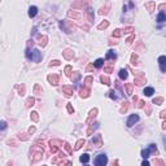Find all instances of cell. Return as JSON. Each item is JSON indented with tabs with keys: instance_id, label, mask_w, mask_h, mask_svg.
Wrapping results in <instances>:
<instances>
[{
	"instance_id": "36",
	"label": "cell",
	"mask_w": 166,
	"mask_h": 166,
	"mask_svg": "<svg viewBox=\"0 0 166 166\" xmlns=\"http://www.w3.org/2000/svg\"><path fill=\"white\" fill-rule=\"evenodd\" d=\"M79 78H81V74H79L78 71H75V73H74L73 75H71V81H73V82H77Z\"/></svg>"
},
{
	"instance_id": "11",
	"label": "cell",
	"mask_w": 166,
	"mask_h": 166,
	"mask_svg": "<svg viewBox=\"0 0 166 166\" xmlns=\"http://www.w3.org/2000/svg\"><path fill=\"white\" fill-rule=\"evenodd\" d=\"M62 91H64V93H65L66 96H71V95H73V87H70V86H64Z\"/></svg>"
},
{
	"instance_id": "53",
	"label": "cell",
	"mask_w": 166,
	"mask_h": 166,
	"mask_svg": "<svg viewBox=\"0 0 166 166\" xmlns=\"http://www.w3.org/2000/svg\"><path fill=\"white\" fill-rule=\"evenodd\" d=\"M25 135H26V134H20V136H18V138L22 139V140H27V136H25Z\"/></svg>"
},
{
	"instance_id": "8",
	"label": "cell",
	"mask_w": 166,
	"mask_h": 166,
	"mask_svg": "<svg viewBox=\"0 0 166 166\" xmlns=\"http://www.w3.org/2000/svg\"><path fill=\"white\" fill-rule=\"evenodd\" d=\"M158 64H160V69H161L162 73L166 71V68H165V64H166V57L165 56H160L158 59Z\"/></svg>"
},
{
	"instance_id": "18",
	"label": "cell",
	"mask_w": 166,
	"mask_h": 166,
	"mask_svg": "<svg viewBox=\"0 0 166 166\" xmlns=\"http://www.w3.org/2000/svg\"><path fill=\"white\" fill-rule=\"evenodd\" d=\"M124 88H126V95H132V83H124Z\"/></svg>"
},
{
	"instance_id": "33",
	"label": "cell",
	"mask_w": 166,
	"mask_h": 166,
	"mask_svg": "<svg viewBox=\"0 0 166 166\" xmlns=\"http://www.w3.org/2000/svg\"><path fill=\"white\" fill-rule=\"evenodd\" d=\"M127 109H129V103H127V101H124V103H123V105H122V108H121V110H120V112H121V113H122V114H123V113H126V112H127Z\"/></svg>"
},
{
	"instance_id": "16",
	"label": "cell",
	"mask_w": 166,
	"mask_h": 166,
	"mask_svg": "<svg viewBox=\"0 0 166 166\" xmlns=\"http://www.w3.org/2000/svg\"><path fill=\"white\" fill-rule=\"evenodd\" d=\"M145 8L149 10V12H153L154 8H156V3H154V1H148V3H145Z\"/></svg>"
},
{
	"instance_id": "40",
	"label": "cell",
	"mask_w": 166,
	"mask_h": 166,
	"mask_svg": "<svg viewBox=\"0 0 166 166\" xmlns=\"http://www.w3.org/2000/svg\"><path fill=\"white\" fill-rule=\"evenodd\" d=\"M64 147H65V149L68 151V153H69V154L73 153V149H71V147H70V144H69V143H65V145H64Z\"/></svg>"
},
{
	"instance_id": "51",
	"label": "cell",
	"mask_w": 166,
	"mask_h": 166,
	"mask_svg": "<svg viewBox=\"0 0 166 166\" xmlns=\"http://www.w3.org/2000/svg\"><path fill=\"white\" fill-rule=\"evenodd\" d=\"M70 165H71L70 161H64V162H61V164H60V166H70Z\"/></svg>"
},
{
	"instance_id": "12",
	"label": "cell",
	"mask_w": 166,
	"mask_h": 166,
	"mask_svg": "<svg viewBox=\"0 0 166 166\" xmlns=\"http://www.w3.org/2000/svg\"><path fill=\"white\" fill-rule=\"evenodd\" d=\"M68 17H70V18H74V20H79L81 18V13H78V12H71V10H69L68 12Z\"/></svg>"
},
{
	"instance_id": "57",
	"label": "cell",
	"mask_w": 166,
	"mask_h": 166,
	"mask_svg": "<svg viewBox=\"0 0 166 166\" xmlns=\"http://www.w3.org/2000/svg\"><path fill=\"white\" fill-rule=\"evenodd\" d=\"M92 132H93V129H92V127L87 130V135H91V134H92Z\"/></svg>"
},
{
	"instance_id": "6",
	"label": "cell",
	"mask_w": 166,
	"mask_h": 166,
	"mask_svg": "<svg viewBox=\"0 0 166 166\" xmlns=\"http://www.w3.org/2000/svg\"><path fill=\"white\" fill-rule=\"evenodd\" d=\"M62 55H64V57H65L66 60H71V59H73V56H74V52H73V49L66 48L65 51L62 52Z\"/></svg>"
},
{
	"instance_id": "4",
	"label": "cell",
	"mask_w": 166,
	"mask_h": 166,
	"mask_svg": "<svg viewBox=\"0 0 166 166\" xmlns=\"http://www.w3.org/2000/svg\"><path fill=\"white\" fill-rule=\"evenodd\" d=\"M138 121H139V115H138V114H131V115L129 117V120H127V123H126V124H127L129 127H132L135 123L138 122Z\"/></svg>"
},
{
	"instance_id": "52",
	"label": "cell",
	"mask_w": 166,
	"mask_h": 166,
	"mask_svg": "<svg viewBox=\"0 0 166 166\" xmlns=\"http://www.w3.org/2000/svg\"><path fill=\"white\" fill-rule=\"evenodd\" d=\"M93 68H95V66H93V64H88V66H87V71H92V70H93Z\"/></svg>"
},
{
	"instance_id": "58",
	"label": "cell",
	"mask_w": 166,
	"mask_h": 166,
	"mask_svg": "<svg viewBox=\"0 0 166 166\" xmlns=\"http://www.w3.org/2000/svg\"><path fill=\"white\" fill-rule=\"evenodd\" d=\"M142 166H151V165H149L148 161H143V162H142Z\"/></svg>"
},
{
	"instance_id": "61",
	"label": "cell",
	"mask_w": 166,
	"mask_h": 166,
	"mask_svg": "<svg viewBox=\"0 0 166 166\" xmlns=\"http://www.w3.org/2000/svg\"><path fill=\"white\" fill-rule=\"evenodd\" d=\"M162 129H164V130L166 129V122H162Z\"/></svg>"
},
{
	"instance_id": "31",
	"label": "cell",
	"mask_w": 166,
	"mask_h": 166,
	"mask_svg": "<svg viewBox=\"0 0 166 166\" xmlns=\"http://www.w3.org/2000/svg\"><path fill=\"white\" fill-rule=\"evenodd\" d=\"M162 103H164V97H162V96H160V97H156V99H153V104H156V105H161Z\"/></svg>"
},
{
	"instance_id": "21",
	"label": "cell",
	"mask_w": 166,
	"mask_h": 166,
	"mask_svg": "<svg viewBox=\"0 0 166 166\" xmlns=\"http://www.w3.org/2000/svg\"><path fill=\"white\" fill-rule=\"evenodd\" d=\"M87 7V3L86 1H77V3H73V8H84Z\"/></svg>"
},
{
	"instance_id": "56",
	"label": "cell",
	"mask_w": 166,
	"mask_h": 166,
	"mask_svg": "<svg viewBox=\"0 0 166 166\" xmlns=\"http://www.w3.org/2000/svg\"><path fill=\"white\" fill-rule=\"evenodd\" d=\"M117 43H118V42H115V40H113V39H110V40H109V44H110V46H113V44L115 46Z\"/></svg>"
},
{
	"instance_id": "38",
	"label": "cell",
	"mask_w": 166,
	"mask_h": 166,
	"mask_svg": "<svg viewBox=\"0 0 166 166\" xmlns=\"http://www.w3.org/2000/svg\"><path fill=\"white\" fill-rule=\"evenodd\" d=\"M47 40H48V38H47V37H42L39 44H40L42 47H46V46H47Z\"/></svg>"
},
{
	"instance_id": "1",
	"label": "cell",
	"mask_w": 166,
	"mask_h": 166,
	"mask_svg": "<svg viewBox=\"0 0 166 166\" xmlns=\"http://www.w3.org/2000/svg\"><path fill=\"white\" fill-rule=\"evenodd\" d=\"M26 57L29 60H31V61H34V62H40L42 59H43V55H42V52H39L38 49L30 51V48H27L26 49Z\"/></svg>"
},
{
	"instance_id": "55",
	"label": "cell",
	"mask_w": 166,
	"mask_h": 166,
	"mask_svg": "<svg viewBox=\"0 0 166 166\" xmlns=\"http://www.w3.org/2000/svg\"><path fill=\"white\" fill-rule=\"evenodd\" d=\"M35 132V127H30L29 129V134H34Z\"/></svg>"
},
{
	"instance_id": "35",
	"label": "cell",
	"mask_w": 166,
	"mask_h": 166,
	"mask_svg": "<svg viewBox=\"0 0 166 166\" xmlns=\"http://www.w3.org/2000/svg\"><path fill=\"white\" fill-rule=\"evenodd\" d=\"M135 31V29L132 26H129V27H124V30L122 31V34H130V32Z\"/></svg>"
},
{
	"instance_id": "46",
	"label": "cell",
	"mask_w": 166,
	"mask_h": 166,
	"mask_svg": "<svg viewBox=\"0 0 166 166\" xmlns=\"http://www.w3.org/2000/svg\"><path fill=\"white\" fill-rule=\"evenodd\" d=\"M66 108H68V112L70 113V114H73V113H74V108L71 106V104H70V103H68V105H66Z\"/></svg>"
},
{
	"instance_id": "10",
	"label": "cell",
	"mask_w": 166,
	"mask_h": 166,
	"mask_svg": "<svg viewBox=\"0 0 166 166\" xmlns=\"http://www.w3.org/2000/svg\"><path fill=\"white\" fill-rule=\"evenodd\" d=\"M147 149H148V152H149V153H153V154H156V156H158V151H157V147H156V144H149Z\"/></svg>"
},
{
	"instance_id": "9",
	"label": "cell",
	"mask_w": 166,
	"mask_h": 166,
	"mask_svg": "<svg viewBox=\"0 0 166 166\" xmlns=\"http://www.w3.org/2000/svg\"><path fill=\"white\" fill-rule=\"evenodd\" d=\"M105 59H106V60H115V59H117V53H115L113 49H110V51L106 52V56H105Z\"/></svg>"
},
{
	"instance_id": "44",
	"label": "cell",
	"mask_w": 166,
	"mask_h": 166,
	"mask_svg": "<svg viewBox=\"0 0 166 166\" xmlns=\"http://www.w3.org/2000/svg\"><path fill=\"white\" fill-rule=\"evenodd\" d=\"M149 154H151V153L148 152V149H143V151H142V156L144 157V158H148Z\"/></svg>"
},
{
	"instance_id": "48",
	"label": "cell",
	"mask_w": 166,
	"mask_h": 166,
	"mask_svg": "<svg viewBox=\"0 0 166 166\" xmlns=\"http://www.w3.org/2000/svg\"><path fill=\"white\" fill-rule=\"evenodd\" d=\"M60 65V61L59 60H53V61L49 62V66H59Z\"/></svg>"
},
{
	"instance_id": "62",
	"label": "cell",
	"mask_w": 166,
	"mask_h": 166,
	"mask_svg": "<svg viewBox=\"0 0 166 166\" xmlns=\"http://www.w3.org/2000/svg\"><path fill=\"white\" fill-rule=\"evenodd\" d=\"M84 166H88V165H84Z\"/></svg>"
},
{
	"instance_id": "14",
	"label": "cell",
	"mask_w": 166,
	"mask_h": 166,
	"mask_svg": "<svg viewBox=\"0 0 166 166\" xmlns=\"http://www.w3.org/2000/svg\"><path fill=\"white\" fill-rule=\"evenodd\" d=\"M96 114H97V109L95 108V109H92V110L90 112V117H88V120L86 121V122H87V123H91V122H92V118H95Z\"/></svg>"
},
{
	"instance_id": "13",
	"label": "cell",
	"mask_w": 166,
	"mask_h": 166,
	"mask_svg": "<svg viewBox=\"0 0 166 166\" xmlns=\"http://www.w3.org/2000/svg\"><path fill=\"white\" fill-rule=\"evenodd\" d=\"M37 14H38V8L35 7V5L30 7V8H29V16H30V17L32 18V17H35Z\"/></svg>"
},
{
	"instance_id": "29",
	"label": "cell",
	"mask_w": 166,
	"mask_h": 166,
	"mask_svg": "<svg viewBox=\"0 0 166 166\" xmlns=\"http://www.w3.org/2000/svg\"><path fill=\"white\" fill-rule=\"evenodd\" d=\"M34 103H35V99H34V97H29V99L26 100V108L32 106V105H34Z\"/></svg>"
},
{
	"instance_id": "27",
	"label": "cell",
	"mask_w": 166,
	"mask_h": 166,
	"mask_svg": "<svg viewBox=\"0 0 166 166\" xmlns=\"http://www.w3.org/2000/svg\"><path fill=\"white\" fill-rule=\"evenodd\" d=\"M109 5H106V7H103V8H100V10H99V14H101V16H105V14H108V12H109Z\"/></svg>"
},
{
	"instance_id": "45",
	"label": "cell",
	"mask_w": 166,
	"mask_h": 166,
	"mask_svg": "<svg viewBox=\"0 0 166 166\" xmlns=\"http://www.w3.org/2000/svg\"><path fill=\"white\" fill-rule=\"evenodd\" d=\"M8 127V124L5 121H0V130H5Z\"/></svg>"
},
{
	"instance_id": "60",
	"label": "cell",
	"mask_w": 166,
	"mask_h": 166,
	"mask_svg": "<svg viewBox=\"0 0 166 166\" xmlns=\"http://www.w3.org/2000/svg\"><path fill=\"white\" fill-rule=\"evenodd\" d=\"M113 166H118V160H115V161H113Z\"/></svg>"
},
{
	"instance_id": "49",
	"label": "cell",
	"mask_w": 166,
	"mask_h": 166,
	"mask_svg": "<svg viewBox=\"0 0 166 166\" xmlns=\"http://www.w3.org/2000/svg\"><path fill=\"white\" fill-rule=\"evenodd\" d=\"M104 70H105V73H112V71H113V66H112V65H110V66H106Z\"/></svg>"
},
{
	"instance_id": "41",
	"label": "cell",
	"mask_w": 166,
	"mask_h": 166,
	"mask_svg": "<svg viewBox=\"0 0 166 166\" xmlns=\"http://www.w3.org/2000/svg\"><path fill=\"white\" fill-rule=\"evenodd\" d=\"M65 74H66L68 77L71 75V66H70V65H68V66L65 68Z\"/></svg>"
},
{
	"instance_id": "19",
	"label": "cell",
	"mask_w": 166,
	"mask_h": 166,
	"mask_svg": "<svg viewBox=\"0 0 166 166\" xmlns=\"http://www.w3.org/2000/svg\"><path fill=\"white\" fill-rule=\"evenodd\" d=\"M154 93V88L153 87H145L144 88V95L145 96H152Z\"/></svg>"
},
{
	"instance_id": "32",
	"label": "cell",
	"mask_w": 166,
	"mask_h": 166,
	"mask_svg": "<svg viewBox=\"0 0 166 166\" xmlns=\"http://www.w3.org/2000/svg\"><path fill=\"white\" fill-rule=\"evenodd\" d=\"M16 88L18 90V92H20V95L22 96V95H25V86L23 84H18V86H16Z\"/></svg>"
},
{
	"instance_id": "22",
	"label": "cell",
	"mask_w": 166,
	"mask_h": 166,
	"mask_svg": "<svg viewBox=\"0 0 166 166\" xmlns=\"http://www.w3.org/2000/svg\"><path fill=\"white\" fill-rule=\"evenodd\" d=\"M86 144V142H84V139H79L78 142H77V144H75V147H74V149L75 151H78V149H81L83 145Z\"/></svg>"
},
{
	"instance_id": "7",
	"label": "cell",
	"mask_w": 166,
	"mask_h": 166,
	"mask_svg": "<svg viewBox=\"0 0 166 166\" xmlns=\"http://www.w3.org/2000/svg\"><path fill=\"white\" fill-rule=\"evenodd\" d=\"M92 144L96 145V147H103V140H101V135H96L95 138L92 139Z\"/></svg>"
},
{
	"instance_id": "43",
	"label": "cell",
	"mask_w": 166,
	"mask_h": 166,
	"mask_svg": "<svg viewBox=\"0 0 166 166\" xmlns=\"http://www.w3.org/2000/svg\"><path fill=\"white\" fill-rule=\"evenodd\" d=\"M87 16H88V20L90 21H93V13L91 9H87Z\"/></svg>"
},
{
	"instance_id": "5",
	"label": "cell",
	"mask_w": 166,
	"mask_h": 166,
	"mask_svg": "<svg viewBox=\"0 0 166 166\" xmlns=\"http://www.w3.org/2000/svg\"><path fill=\"white\" fill-rule=\"evenodd\" d=\"M47 79H48V82L53 86H56L57 83H59V75H57V74H51V75L47 77Z\"/></svg>"
},
{
	"instance_id": "26",
	"label": "cell",
	"mask_w": 166,
	"mask_h": 166,
	"mask_svg": "<svg viewBox=\"0 0 166 166\" xmlns=\"http://www.w3.org/2000/svg\"><path fill=\"white\" fill-rule=\"evenodd\" d=\"M100 81H101V83H104V84H108V86L110 84V79H109V77H106V75H101Z\"/></svg>"
},
{
	"instance_id": "42",
	"label": "cell",
	"mask_w": 166,
	"mask_h": 166,
	"mask_svg": "<svg viewBox=\"0 0 166 166\" xmlns=\"http://www.w3.org/2000/svg\"><path fill=\"white\" fill-rule=\"evenodd\" d=\"M34 92L37 93V95H40V93H42V90H40V86H39V84H35V87H34Z\"/></svg>"
},
{
	"instance_id": "17",
	"label": "cell",
	"mask_w": 166,
	"mask_h": 166,
	"mask_svg": "<svg viewBox=\"0 0 166 166\" xmlns=\"http://www.w3.org/2000/svg\"><path fill=\"white\" fill-rule=\"evenodd\" d=\"M165 21H166V16L161 10V12L158 13V16H157V22H158V23H162V22H165Z\"/></svg>"
},
{
	"instance_id": "34",
	"label": "cell",
	"mask_w": 166,
	"mask_h": 166,
	"mask_svg": "<svg viewBox=\"0 0 166 166\" xmlns=\"http://www.w3.org/2000/svg\"><path fill=\"white\" fill-rule=\"evenodd\" d=\"M30 117H31V120L34 121V122H38V121H39V115H38L37 112H31V115H30Z\"/></svg>"
},
{
	"instance_id": "23",
	"label": "cell",
	"mask_w": 166,
	"mask_h": 166,
	"mask_svg": "<svg viewBox=\"0 0 166 166\" xmlns=\"http://www.w3.org/2000/svg\"><path fill=\"white\" fill-rule=\"evenodd\" d=\"M79 160H81L82 164H87V162L90 161V156H88L87 153H84V154H82V156L79 157Z\"/></svg>"
},
{
	"instance_id": "24",
	"label": "cell",
	"mask_w": 166,
	"mask_h": 166,
	"mask_svg": "<svg viewBox=\"0 0 166 166\" xmlns=\"http://www.w3.org/2000/svg\"><path fill=\"white\" fill-rule=\"evenodd\" d=\"M108 26H109V21L104 20V21H103V22H101V23L97 26V29H99V30H104V29H106Z\"/></svg>"
},
{
	"instance_id": "39",
	"label": "cell",
	"mask_w": 166,
	"mask_h": 166,
	"mask_svg": "<svg viewBox=\"0 0 166 166\" xmlns=\"http://www.w3.org/2000/svg\"><path fill=\"white\" fill-rule=\"evenodd\" d=\"M121 35H122V30L117 29V30H114V31H113V37H115V38H120Z\"/></svg>"
},
{
	"instance_id": "25",
	"label": "cell",
	"mask_w": 166,
	"mask_h": 166,
	"mask_svg": "<svg viewBox=\"0 0 166 166\" xmlns=\"http://www.w3.org/2000/svg\"><path fill=\"white\" fill-rule=\"evenodd\" d=\"M127 77H129L127 70H126V69H121V70H120V78L121 79H126Z\"/></svg>"
},
{
	"instance_id": "59",
	"label": "cell",
	"mask_w": 166,
	"mask_h": 166,
	"mask_svg": "<svg viewBox=\"0 0 166 166\" xmlns=\"http://www.w3.org/2000/svg\"><path fill=\"white\" fill-rule=\"evenodd\" d=\"M165 115H166V110H162V112H161V118H162V120L165 118Z\"/></svg>"
},
{
	"instance_id": "30",
	"label": "cell",
	"mask_w": 166,
	"mask_h": 166,
	"mask_svg": "<svg viewBox=\"0 0 166 166\" xmlns=\"http://www.w3.org/2000/svg\"><path fill=\"white\" fill-rule=\"evenodd\" d=\"M153 164L156 165V166H165V162H164V160H161V158H154Z\"/></svg>"
},
{
	"instance_id": "3",
	"label": "cell",
	"mask_w": 166,
	"mask_h": 166,
	"mask_svg": "<svg viewBox=\"0 0 166 166\" xmlns=\"http://www.w3.org/2000/svg\"><path fill=\"white\" fill-rule=\"evenodd\" d=\"M134 75H135V83H136L138 86H143L144 83H147V78H145V75L142 73V71L134 73Z\"/></svg>"
},
{
	"instance_id": "50",
	"label": "cell",
	"mask_w": 166,
	"mask_h": 166,
	"mask_svg": "<svg viewBox=\"0 0 166 166\" xmlns=\"http://www.w3.org/2000/svg\"><path fill=\"white\" fill-rule=\"evenodd\" d=\"M109 96H110L112 99H114V100L117 99V96H115V92H114V91H109Z\"/></svg>"
},
{
	"instance_id": "28",
	"label": "cell",
	"mask_w": 166,
	"mask_h": 166,
	"mask_svg": "<svg viewBox=\"0 0 166 166\" xmlns=\"http://www.w3.org/2000/svg\"><path fill=\"white\" fill-rule=\"evenodd\" d=\"M103 65H104V60L103 59H97L95 61V64H93V66H95V68H101Z\"/></svg>"
},
{
	"instance_id": "15",
	"label": "cell",
	"mask_w": 166,
	"mask_h": 166,
	"mask_svg": "<svg viewBox=\"0 0 166 166\" xmlns=\"http://www.w3.org/2000/svg\"><path fill=\"white\" fill-rule=\"evenodd\" d=\"M79 95H81V97H88V96H90V90H87V88H81V90H79Z\"/></svg>"
},
{
	"instance_id": "2",
	"label": "cell",
	"mask_w": 166,
	"mask_h": 166,
	"mask_svg": "<svg viewBox=\"0 0 166 166\" xmlns=\"http://www.w3.org/2000/svg\"><path fill=\"white\" fill-rule=\"evenodd\" d=\"M93 162H95V166H105V165L108 164V157H106V154H105V153L97 154Z\"/></svg>"
},
{
	"instance_id": "54",
	"label": "cell",
	"mask_w": 166,
	"mask_h": 166,
	"mask_svg": "<svg viewBox=\"0 0 166 166\" xmlns=\"http://www.w3.org/2000/svg\"><path fill=\"white\" fill-rule=\"evenodd\" d=\"M144 104H145L144 101H142V100H140V101H139V105H138V106H139V108H144V106H145Z\"/></svg>"
},
{
	"instance_id": "37",
	"label": "cell",
	"mask_w": 166,
	"mask_h": 166,
	"mask_svg": "<svg viewBox=\"0 0 166 166\" xmlns=\"http://www.w3.org/2000/svg\"><path fill=\"white\" fill-rule=\"evenodd\" d=\"M131 64H132V65H138V56H136V53H132L131 55Z\"/></svg>"
},
{
	"instance_id": "20",
	"label": "cell",
	"mask_w": 166,
	"mask_h": 166,
	"mask_svg": "<svg viewBox=\"0 0 166 166\" xmlns=\"http://www.w3.org/2000/svg\"><path fill=\"white\" fill-rule=\"evenodd\" d=\"M92 77H87V78L84 79V88H87V90H90L91 87V83H92Z\"/></svg>"
},
{
	"instance_id": "47",
	"label": "cell",
	"mask_w": 166,
	"mask_h": 166,
	"mask_svg": "<svg viewBox=\"0 0 166 166\" xmlns=\"http://www.w3.org/2000/svg\"><path fill=\"white\" fill-rule=\"evenodd\" d=\"M134 39H135V34L130 35V37H129V38H127V39H126L127 44H131V43H132V40H134Z\"/></svg>"
}]
</instances>
